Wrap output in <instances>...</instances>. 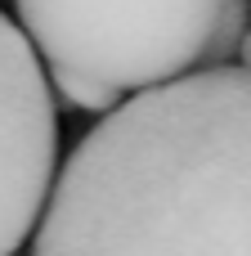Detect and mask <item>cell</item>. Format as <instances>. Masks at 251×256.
<instances>
[{
    "instance_id": "1",
    "label": "cell",
    "mask_w": 251,
    "mask_h": 256,
    "mask_svg": "<svg viewBox=\"0 0 251 256\" xmlns=\"http://www.w3.org/2000/svg\"><path fill=\"white\" fill-rule=\"evenodd\" d=\"M31 256H251V68H198L90 126Z\"/></svg>"
},
{
    "instance_id": "2",
    "label": "cell",
    "mask_w": 251,
    "mask_h": 256,
    "mask_svg": "<svg viewBox=\"0 0 251 256\" xmlns=\"http://www.w3.org/2000/svg\"><path fill=\"white\" fill-rule=\"evenodd\" d=\"M225 0H13L49 72H81L121 94L162 90L207 63Z\"/></svg>"
},
{
    "instance_id": "3",
    "label": "cell",
    "mask_w": 251,
    "mask_h": 256,
    "mask_svg": "<svg viewBox=\"0 0 251 256\" xmlns=\"http://www.w3.org/2000/svg\"><path fill=\"white\" fill-rule=\"evenodd\" d=\"M58 162L54 86L36 45L0 14V256H13L49 207Z\"/></svg>"
},
{
    "instance_id": "4",
    "label": "cell",
    "mask_w": 251,
    "mask_h": 256,
    "mask_svg": "<svg viewBox=\"0 0 251 256\" xmlns=\"http://www.w3.org/2000/svg\"><path fill=\"white\" fill-rule=\"evenodd\" d=\"M251 32V0H225L220 4V18H216V32H211V45H207V63L202 68H229V58L243 54V40Z\"/></svg>"
},
{
    "instance_id": "5",
    "label": "cell",
    "mask_w": 251,
    "mask_h": 256,
    "mask_svg": "<svg viewBox=\"0 0 251 256\" xmlns=\"http://www.w3.org/2000/svg\"><path fill=\"white\" fill-rule=\"evenodd\" d=\"M49 86L58 94V104L67 108H85V112H117L126 99L117 86H103L94 76H81V72H49Z\"/></svg>"
},
{
    "instance_id": "6",
    "label": "cell",
    "mask_w": 251,
    "mask_h": 256,
    "mask_svg": "<svg viewBox=\"0 0 251 256\" xmlns=\"http://www.w3.org/2000/svg\"><path fill=\"white\" fill-rule=\"evenodd\" d=\"M238 63H243V68H251V32H247V40H243V54H238Z\"/></svg>"
}]
</instances>
